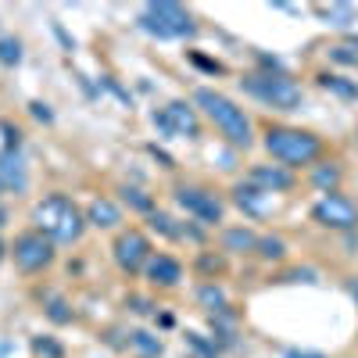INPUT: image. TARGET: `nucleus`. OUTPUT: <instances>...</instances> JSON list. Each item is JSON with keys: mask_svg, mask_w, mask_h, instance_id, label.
<instances>
[{"mask_svg": "<svg viewBox=\"0 0 358 358\" xmlns=\"http://www.w3.org/2000/svg\"><path fill=\"white\" fill-rule=\"evenodd\" d=\"M115 262H118L122 272H140L147 262H151V240L143 233H136V229L122 233L115 240Z\"/></svg>", "mask_w": 358, "mask_h": 358, "instance_id": "10", "label": "nucleus"}, {"mask_svg": "<svg viewBox=\"0 0 358 358\" xmlns=\"http://www.w3.org/2000/svg\"><path fill=\"white\" fill-rule=\"evenodd\" d=\"M26 183H29V176H26L22 154H18V151H0V186H4V190L22 194Z\"/></svg>", "mask_w": 358, "mask_h": 358, "instance_id": "12", "label": "nucleus"}, {"mask_svg": "<svg viewBox=\"0 0 358 358\" xmlns=\"http://www.w3.org/2000/svg\"><path fill=\"white\" fill-rule=\"evenodd\" d=\"M33 222L39 226V233H47L54 244H75L82 237V226H87V219L79 215V208L61 194L39 201L33 208Z\"/></svg>", "mask_w": 358, "mask_h": 358, "instance_id": "2", "label": "nucleus"}, {"mask_svg": "<svg viewBox=\"0 0 358 358\" xmlns=\"http://www.w3.org/2000/svg\"><path fill=\"white\" fill-rule=\"evenodd\" d=\"M337 179H341V168H337V165H319V168L312 172V183L319 186V190H333Z\"/></svg>", "mask_w": 358, "mask_h": 358, "instance_id": "22", "label": "nucleus"}, {"mask_svg": "<svg viewBox=\"0 0 358 358\" xmlns=\"http://www.w3.org/2000/svg\"><path fill=\"white\" fill-rule=\"evenodd\" d=\"M11 251H15V265L22 272H39V269H47L54 262V240L47 233H39V229L22 233Z\"/></svg>", "mask_w": 358, "mask_h": 358, "instance_id": "7", "label": "nucleus"}, {"mask_svg": "<svg viewBox=\"0 0 358 358\" xmlns=\"http://www.w3.org/2000/svg\"><path fill=\"white\" fill-rule=\"evenodd\" d=\"M240 87L255 97V100L269 104V108H276V111H298V108H301V87H298L290 75H283V72H255V75H244Z\"/></svg>", "mask_w": 358, "mask_h": 358, "instance_id": "4", "label": "nucleus"}, {"mask_svg": "<svg viewBox=\"0 0 358 358\" xmlns=\"http://www.w3.org/2000/svg\"><path fill=\"white\" fill-rule=\"evenodd\" d=\"M29 108H33V115H36L39 122H54V111L47 108V104H44V100H33V104H29Z\"/></svg>", "mask_w": 358, "mask_h": 358, "instance_id": "30", "label": "nucleus"}, {"mask_svg": "<svg viewBox=\"0 0 358 358\" xmlns=\"http://www.w3.org/2000/svg\"><path fill=\"white\" fill-rule=\"evenodd\" d=\"M233 201L244 208L247 215H255V219H265L272 212V194H265L262 186H255V183H237L233 186Z\"/></svg>", "mask_w": 358, "mask_h": 358, "instance_id": "11", "label": "nucleus"}, {"mask_svg": "<svg viewBox=\"0 0 358 358\" xmlns=\"http://www.w3.org/2000/svg\"><path fill=\"white\" fill-rule=\"evenodd\" d=\"M0 255H4V244H0Z\"/></svg>", "mask_w": 358, "mask_h": 358, "instance_id": "34", "label": "nucleus"}, {"mask_svg": "<svg viewBox=\"0 0 358 358\" xmlns=\"http://www.w3.org/2000/svg\"><path fill=\"white\" fill-rule=\"evenodd\" d=\"M154 125H158L165 136H176V140H194V136H201L197 111H194L186 100H172V104H165L161 111H154Z\"/></svg>", "mask_w": 358, "mask_h": 358, "instance_id": "6", "label": "nucleus"}, {"mask_svg": "<svg viewBox=\"0 0 358 358\" xmlns=\"http://www.w3.org/2000/svg\"><path fill=\"white\" fill-rule=\"evenodd\" d=\"M348 51H355V57H358V36H351V39H348Z\"/></svg>", "mask_w": 358, "mask_h": 358, "instance_id": "32", "label": "nucleus"}, {"mask_svg": "<svg viewBox=\"0 0 358 358\" xmlns=\"http://www.w3.org/2000/svg\"><path fill=\"white\" fill-rule=\"evenodd\" d=\"M222 247H226V251H237V255H244V251H258V237L251 233V229L237 226V229H226Z\"/></svg>", "mask_w": 358, "mask_h": 358, "instance_id": "16", "label": "nucleus"}, {"mask_svg": "<svg viewBox=\"0 0 358 358\" xmlns=\"http://www.w3.org/2000/svg\"><path fill=\"white\" fill-rule=\"evenodd\" d=\"M283 358H326V355H319V351H298V348H290Z\"/></svg>", "mask_w": 358, "mask_h": 358, "instance_id": "31", "label": "nucleus"}, {"mask_svg": "<svg viewBox=\"0 0 358 358\" xmlns=\"http://www.w3.org/2000/svg\"><path fill=\"white\" fill-rule=\"evenodd\" d=\"M190 61H194V65H201L204 72H212V75H219V72H222V65H219V61H212V57H204V54H197V51L190 54Z\"/></svg>", "mask_w": 358, "mask_h": 358, "instance_id": "29", "label": "nucleus"}, {"mask_svg": "<svg viewBox=\"0 0 358 358\" xmlns=\"http://www.w3.org/2000/svg\"><path fill=\"white\" fill-rule=\"evenodd\" d=\"M186 344H190L201 358H215V344H212V341H204L201 333H186Z\"/></svg>", "mask_w": 358, "mask_h": 358, "instance_id": "27", "label": "nucleus"}, {"mask_svg": "<svg viewBox=\"0 0 358 358\" xmlns=\"http://www.w3.org/2000/svg\"><path fill=\"white\" fill-rule=\"evenodd\" d=\"M265 151L283 161V165H312L323 151V140L312 136L305 129H283V125H272L265 133Z\"/></svg>", "mask_w": 358, "mask_h": 358, "instance_id": "5", "label": "nucleus"}, {"mask_svg": "<svg viewBox=\"0 0 358 358\" xmlns=\"http://www.w3.org/2000/svg\"><path fill=\"white\" fill-rule=\"evenodd\" d=\"M87 219L93 222V226H118L122 222V212H118V204L115 201H108V197H97V201H90V212H87Z\"/></svg>", "mask_w": 358, "mask_h": 358, "instance_id": "15", "label": "nucleus"}, {"mask_svg": "<svg viewBox=\"0 0 358 358\" xmlns=\"http://www.w3.org/2000/svg\"><path fill=\"white\" fill-rule=\"evenodd\" d=\"M176 204L183 208L186 215H194L197 222H204V226L222 222V212H226L222 201L215 194L201 190V186H179V190H176Z\"/></svg>", "mask_w": 358, "mask_h": 358, "instance_id": "8", "label": "nucleus"}, {"mask_svg": "<svg viewBox=\"0 0 358 358\" xmlns=\"http://www.w3.org/2000/svg\"><path fill=\"white\" fill-rule=\"evenodd\" d=\"M197 301H201L208 312H215V315H222V312H226V294H222L215 283H204V287L197 290Z\"/></svg>", "mask_w": 358, "mask_h": 358, "instance_id": "18", "label": "nucleus"}, {"mask_svg": "<svg viewBox=\"0 0 358 358\" xmlns=\"http://www.w3.org/2000/svg\"><path fill=\"white\" fill-rule=\"evenodd\" d=\"M22 61V44L15 36H0V65H18Z\"/></svg>", "mask_w": 358, "mask_h": 358, "instance_id": "23", "label": "nucleus"}, {"mask_svg": "<svg viewBox=\"0 0 358 358\" xmlns=\"http://www.w3.org/2000/svg\"><path fill=\"white\" fill-rule=\"evenodd\" d=\"M323 15L330 18V26H351V22H355V8H351V4H333V8H323Z\"/></svg>", "mask_w": 358, "mask_h": 358, "instance_id": "25", "label": "nucleus"}, {"mask_svg": "<svg viewBox=\"0 0 358 358\" xmlns=\"http://www.w3.org/2000/svg\"><path fill=\"white\" fill-rule=\"evenodd\" d=\"M319 87L330 90V93H337V97H344V100H358V82H351V79H344V75L326 72V75H319Z\"/></svg>", "mask_w": 358, "mask_h": 358, "instance_id": "17", "label": "nucleus"}, {"mask_svg": "<svg viewBox=\"0 0 358 358\" xmlns=\"http://www.w3.org/2000/svg\"><path fill=\"white\" fill-rule=\"evenodd\" d=\"M33 351H36L39 358H65V348H61L54 337H36V341H33Z\"/></svg>", "mask_w": 358, "mask_h": 358, "instance_id": "24", "label": "nucleus"}, {"mask_svg": "<svg viewBox=\"0 0 358 358\" xmlns=\"http://www.w3.org/2000/svg\"><path fill=\"white\" fill-rule=\"evenodd\" d=\"M136 26L154 36V39H183V36H194L197 26L194 18L186 15V8L172 4V0H158V4H147L140 15H136Z\"/></svg>", "mask_w": 358, "mask_h": 358, "instance_id": "3", "label": "nucleus"}, {"mask_svg": "<svg viewBox=\"0 0 358 358\" xmlns=\"http://www.w3.org/2000/svg\"><path fill=\"white\" fill-rule=\"evenodd\" d=\"M147 280L154 287H176L183 280V265L176 258H168V255H154L147 262Z\"/></svg>", "mask_w": 358, "mask_h": 358, "instance_id": "13", "label": "nucleus"}, {"mask_svg": "<svg viewBox=\"0 0 358 358\" xmlns=\"http://www.w3.org/2000/svg\"><path fill=\"white\" fill-rule=\"evenodd\" d=\"M351 294H355V301H358V283H351Z\"/></svg>", "mask_w": 358, "mask_h": 358, "instance_id": "33", "label": "nucleus"}, {"mask_svg": "<svg viewBox=\"0 0 358 358\" xmlns=\"http://www.w3.org/2000/svg\"><path fill=\"white\" fill-rule=\"evenodd\" d=\"M251 183L262 186L265 194H276V190L294 186V176L287 172V168H280V165H258V168H251Z\"/></svg>", "mask_w": 358, "mask_h": 358, "instance_id": "14", "label": "nucleus"}, {"mask_svg": "<svg viewBox=\"0 0 358 358\" xmlns=\"http://www.w3.org/2000/svg\"><path fill=\"white\" fill-rule=\"evenodd\" d=\"M151 229H158L161 237H179V229L172 226V219H168L165 212H151Z\"/></svg>", "mask_w": 358, "mask_h": 358, "instance_id": "26", "label": "nucleus"}, {"mask_svg": "<svg viewBox=\"0 0 358 358\" xmlns=\"http://www.w3.org/2000/svg\"><path fill=\"white\" fill-rule=\"evenodd\" d=\"M129 344L136 351H143V355H161V341H158L154 333H147V330H133L129 333Z\"/></svg>", "mask_w": 358, "mask_h": 358, "instance_id": "20", "label": "nucleus"}, {"mask_svg": "<svg viewBox=\"0 0 358 358\" xmlns=\"http://www.w3.org/2000/svg\"><path fill=\"white\" fill-rule=\"evenodd\" d=\"M194 104L219 125L222 136L233 143V147H251V118H247L244 108H237V104L229 100L226 93L201 87V90H194Z\"/></svg>", "mask_w": 358, "mask_h": 358, "instance_id": "1", "label": "nucleus"}, {"mask_svg": "<svg viewBox=\"0 0 358 358\" xmlns=\"http://www.w3.org/2000/svg\"><path fill=\"white\" fill-rule=\"evenodd\" d=\"M47 315L54 323H72V312H69V305L61 301V298H51V305H47Z\"/></svg>", "mask_w": 358, "mask_h": 358, "instance_id": "28", "label": "nucleus"}, {"mask_svg": "<svg viewBox=\"0 0 358 358\" xmlns=\"http://www.w3.org/2000/svg\"><path fill=\"white\" fill-rule=\"evenodd\" d=\"M122 201L133 208V212H143V215H151L154 212V201L147 197L143 190H136V186H122Z\"/></svg>", "mask_w": 358, "mask_h": 358, "instance_id": "19", "label": "nucleus"}, {"mask_svg": "<svg viewBox=\"0 0 358 358\" xmlns=\"http://www.w3.org/2000/svg\"><path fill=\"white\" fill-rule=\"evenodd\" d=\"M312 219L319 226H333V229H355L358 226V208L341 194H326L312 208Z\"/></svg>", "mask_w": 358, "mask_h": 358, "instance_id": "9", "label": "nucleus"}, {"mask_svg": "<svg viewBox=\"0 0 358 358\" xmlns=\"http://www.w3.org/2000/svg\"><path fill=\"white\" fill-rule=\"evenodd\" d=\"M258 255H262L265 262H280V258L287 255V240H280V237H262V240H258Z\"/></svg>", "mask_w": 358, "mask_h": 358, "instance_id": "21", "label": "nucleus"}]
</instances>
